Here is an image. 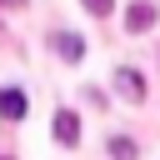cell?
<instances>
[{"label":"cell","mask_w":160,"mask_h":160,"mask_svg":"<svg viewBox=\"0 0 160 160\" xmlns=\"http://www.w3.org/2000/svg\"><path fill=\"white\" fill-rule=\"evenodd\" d=\"M115 90H120L130 105H140V100H145V80H140V70H135V65H120V70H115Z\"/></svg>","instance_id":"1"},{"label":"cell","mask_w":160,"mask_h":160,"mask_svg":"<svg viewBox=\"0 0 160 160\" xmlns=\"http://www.w3.org/2000/svg\"><path fill=\"white\" fill-rule=\"evenodd\" d=\"M55 140H60V145H80V115L55 110Z\"/></svg>","instance_id":"2"},{"label":"cell","mask_w":160,"mask_h":160,"mask_svg":"<svg viewBox=\"0 0 160 160\" xmlns=\"http://www.w3.org/2000/svg\"><path fill=\"white\" fill-rule=\"evenodd\" d=\"M25 115V90H0V120H20Z\"/></svg>","instance_id":"3"},{"label":"cell","mask_w":160,"mask_h":160,"mask_svg":"<svg viewBox=\"0 0 160 160\" xmlns=\"http://www.w3.org/2000/svg\"><path fill=\"white\" fill-rule=\"evenodd\" d=\"M50 45H55V50H60L65 60H80V55H85V40H80V35H70V30H60V35L50 40Z\"/></svg>","instance_id":"4"},{"label":"cell","mask_w":160,"mask_h":160,"mask_svg":"<svg viewBox=\"0 0 160 160\" xmlns=\"http://www.w3.org/2000/svg\"><path fill=\"white\" fill-rule=\"evenodd\" d=\"M150 20H155V5H150V0H140V5H130V15H125V25H130V30H145Z\"/></svg>","instance_id":"5"},{"label":"cell","mask_w":160,"mask_h":160,"mask_svg":"<svg viewBox=\"0 0 160 160\" xmlns=\"http://www.w3.org/2000/svg\"><path fill=\"white\" fill-rule=\"evenodd\" d=\"M110 155L115 160H135V140L130 135H110Z\"/></svg>","instance_id":"6"},{"label":"cell","mask_w":160,"mask_h":160,"mask_svg":"<svg viewBox=\"0 0 160 160\" xmlns=\"http://www.w3.org/2000/svg\"><path fill=\"white\" fill-rule=\"evenodd\" d=\"M85 10H90V15H110V10H115V0H85Z\"/></svg>","instance_id":"7"},{"label":"cell","mask_w":160,"mask_h":160,"mask_svg":"<svg viewBox=\"0 0 160 160\" xmlns=\"http://www.w3.org/2000/svg\"><path fill=\"white\" fill-rule=\"evenodd\" d=\"M0 5H20V0H0Z\"/></svg>","instance_id":"8"}]
</instances>
